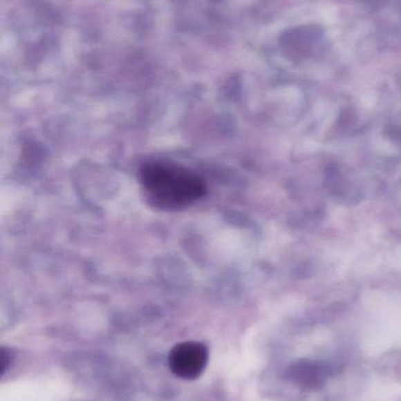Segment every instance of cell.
<instances>
[{
  "label": "cell",
  "instance_id": "obj_1",
  "mask_svg": "<svg viewBox=\"0 0 401 401\" xmlns=\"http://www.w3.org/2000/svg\"><path fill=\"white\" fill-rule=\"evenodd\" d=\"M139 177L151 204L166 211L189 206L206 193V184L200 176L169 161H151L144 164Z\"/></svg>",
  "mask_w": 401,
  "mask_h": 401
},
{
  "label": "cell",
  "instance_id": "obj_2",
  "mask_svg": "<svg viewBox=\"0 0 401 401\" xmlns=\"http://www.w3.org/2000/svg\"><path fill=\"white\" fill-rule=\"evenodd\" d=\"M209 352L204 344L185 342L176 345L169 357V369L185 380L197 379L207 365Z\"/></svg>",
  "mask_w": 401,
  "mask_h": 401
},
{
  "label": "cell",
  "instance_id": "obj_3",
  "mask_svg": "<svg viewBox=\"0 0 401 401\" xmlns=\"http://www.w3.org/2000/svg\"><path fill=\"white\" fill-rule=\"evenodd\" d=\"M297 377L303 382H306L307 385L315 386L320 382L321 378V371L315 369L313 365H303L297 366Z\"/></svg>",
  "mask_w": 401,
  "mask_h": 401
}]
</instances>
